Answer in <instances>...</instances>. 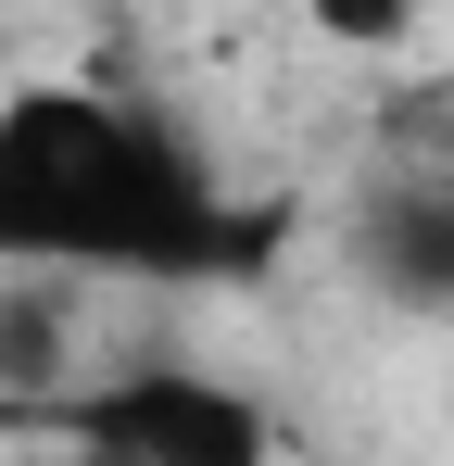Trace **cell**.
Segmentation results:
<instances>
[{"instance_id":"3","label":"cell","mask_w":454,"mask_h":466,"mask_svg":"<svg viewBox=\"0 0 454 466\" xmlns=\"http://www.w3.org/2000/svg\"><path fill=\"white\" fill-rule=\"evenodd\" d=\"M341 265L378 315L454 328V164H378L341 202Z\"/></svg>"},{"instance_id":"5","label":"cell","mask_w":454,"mask_h":466,"mask_svg":"<svg viewBox=\"0 0 454 466\" xmlns=\"http://www.w3.org/2000/svg\"><path fill=\"white\" fill-rule=\"evenodd\" d=\"M315 13H328L341 38H404V13H417V0H315Z\"/></svg>"},{"instance_id":"2","label":"cell","mask_w":454,"mask_h":466,"mask_svg":"<svg viewBox=\"0 0 454 466\" xmlns=\"http://www.w3.org/2000/svg\"><path fill=\"white\" fill-rule=\"evenodd\" d=\"M76 466H278V416L265 390L190 366V353H127V366H88L76 390H51Z\"/></svg>"},{"instance_id":"1","label":"cell","mask_w":454,"mask_h":466,"mask_svg":"<svg viewBox=\"0 0 454 466\" xmlns=\"http://www.w3.org/2000/svg\"><path fill=\"white\" fill-rule=\"evenodd\" d=\"M291 215L253 202L151 88H0V278L76 290H253Z\"/></svg>"},{"instance_id":"4","label":"cell","mask_w":454,"mask_h":466,"mask_svg":"<svg viewBox=\"0 0 454 466\" xmlns=\"http://www.w3.org/2000/svg\"><path fill=\"white\" fill-rule=\"evenodd\" d=\"M88 303L101 290H76V278H0V390L51 403L88 379Z\"/></svg>"}]
</instances>
